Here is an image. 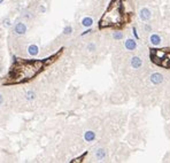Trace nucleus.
Here are the masks:
<instances>
[{
  "label": "nucleus",
  "instance_id": "obj_1",
  "mask_svg": "<svg viewBox=\"0 0 170 163\" xmlns=\"http://www.w3.org/2000/svg\"><path fill=\"white\" fill-rule=\"evenodd\" d=\"M43 61H27L16 60L14 62L12 70L8 74V83H24L36 76L43 69Z\"/></svg>",
  "mask_w": 170,
  "mask_h": 163
},
{
  "label": "nucleus",
  "instance_id": "obj_2",
  "mask_svg": "<svg viewBox=\"0 0 170 163\" xmlns=\"http://www.w3.org/2000/svg\"><path fill=\"white\" fill-rule=\"evenodd\" d=\"M123 22V11L121 0H113L111 6L100 20V28H111L121 26Z\"/></svg>",
  "mask_w": 170,
  "mask_h": 163
},
{
  "label": "nucleus",
  "instance_id": "obj_3",
  "mask_svg": "<svg viewBox=\"0 0 170 163\" xmlns=\"http://www.w3.org/2000/svg\"><path fill=\"white\" fill-rule=\"evenodd\" d=\"M14 33L17 34V36H23V34L27 33V26L23 23V22H16L14 26Z\"/></svg>",
  "mask_w": 170,
  "mask_h": 163
},
{
  "label": "nucleus",
  "instance_id": "obj_4",
  "mask_svg": "<svg viewBox=\"0 0 170 163\" xmlns=\"http://www.w3.org/2000/svg\"><path fill=\"white\" fill-rule=\"evenodd\" d=\"M139 17L141 21H148L151 18V11L148 8H141L139 12Z\"/></svg>",
  "mask_w": 170,
  "mask_h": 163
},
{
  "label": "nucleus",
  "instance_id": "obj_5",
  "mask_svg": "<svg viewBox=\"0 0 170 163\" xmlns=\"http://www.w3.org/2000/svg\"><path fill=\"white\" fill-rule=\"evenodd\" d=\"M151 82H152L153 84H155V85L161 84L163 82V76L160 73H154L151 75Z\"/></svg>",
  "mask_w": 170,
  "mask_h": 163
},
{
  "label": "nucleus",
  "instance_id": "obj_6",
  "mask_svg": "<svg viewBox=\"0 0 170 163\" xmlns=\"http://www.w3.org/2000/svg\"><path fill=\"white\" fill-rule=\"evenodd\" d=\"M124 46L128 51H133V49H136V47H137V43L134 39H127L124 43Z\"/></svg>",
  "mask_w": 170,
  "mask_h": 163
},
{
  "label": "nucleus",
  "instance_id": "obj_7",
  "mask_svg": "<svg viewBox=\"0 0 170 163\" xmlns=\"http://www.w3.org/2000/svg\"><path fill=\"white\" fill-rule=\"evenodd\" d=\"M131 65L133 69H139L143 65V61L138 56H133V58H131Z\"/></svg>",
  "mask_w": 170,
  "mask_h": 163
},
{
  "label": "nucleus",
  "instance_id": "obj_8",
  "mask_svg": "<svg viewBox=\"0 0 170 163\" xmlns=\"http://www.w3.org/2000/svg\"><path fill=\"white\" fill-rule=\"evenodd\" d=\"M28 53L31 55V56H37L39 53V47L37 45H29L28 46Z\"/></svg>",
  "mask_w": 170,
  "mask_h": 163
},
{
  "label": "nucleus",
  "instance_id": "obj_9",
  "mask_svg": "<svg viewBox=\"0 0 170 163\" xmlns=\"http://www.w3.org/2000/svg\"><path fill=\"white\" fill-rule=\"evenodd\" d=\"M84 139L86 140L87 142H92L94 139H96V133L93 131H86L84 133Z\"/></svg>",
  "mask_w": 170,
  "mask_h": 163
},
{
  "label": "nucleus",
  "instance_id": "obj_10",
  "mask_svg": "<svg viewBox=\"0 0 170 163\" xmlns=\"http://www.w3.org/2000/svg\"><path fill=\"white\" fill-rule=\"evenodd\" d=\"M36 92L32 90L30 91H27L26 93H24V98H26V100H28V101H33L34 99H36Z\"/></svg>",
  "mask_w": 170,
  "mask_h": 163
},
{
  "label": "nucleus",
  "instance_id": "obj_11",
  "mask_svg": "<svg viewBox=\"0 0 170 163\" xmlns=\"http://www.w3.org/2000/svg\"><path fill=\"white\" fill-rule=\"evenodd\" d=\"M106 155H107L106 149H103V148L97 149V152H96V157L98 159V160H103V159L106 157Z\"/></svg>",
  "mask_w": 170,
  "mask_h": 163
},
{
  "label": "nucleus",
  "instance_id": "obj_12",
  "mask_svg": "<svg viewBox=\"0 0 170 163\" xmlns=\"http://www.w3.org/2000/svg\"><path fill=\"white\" fill-rule=\"evenodd\" d=\"M149 40H151V43H152V45H154V46H157L161 43V38H160L159 34H152Z\"/></svg>",
  "mask_w": 170,
  "mask_h": 163
},
{
  "label": "nucleus",
  "instance_id": "obj_13",
  "mask_svg": "<svg viewBox=\"0 0 170 163\" xmlns=\"http://www.w3.org/2000/svg\"><path fill=\"white\" fill-rule=\"evenodd\" d=\"M92 24H93V20L91 17H84L83 20H82V26L85 28H90Z\"/></svg>",
  "mask_w": 170,
  "mask_h": 163
},
{
  "label": "nucleus",
  "instance_id": "obj_14",
  "mask_svg": "<svg viewBox=\"0 0 170 163\" xmlns=\"http://www.w3.org/2000/svg\"><path fill=\"white\" fill-rule=\"evenodd\" d=\"M113 38L115 40H121L123 38V33H122L121 31H115V32L113 33Z\"/></svg>",
  "mask_w": 170,
  "mask_h": 163
},
{
  "label": "nucleus",
  "instance_id": "obj_15",
  "mask_svg": "<svg viewBox=\"0 0 170 163\" xmlns=\"http://www.w3.org/2000/svg\"><path fill=\"white\" fill-rule=\"evenodd\" d=\"M1 24H2V26H4L5 28H7V29L12 27V22H11V20H9V17H5L4 20H2V23H1Z\"/></svg>",
  "mask_w": 170,
  "mask_h": 163
},
{
  "label": "nucleus",
  "instance_id": "obj_16",
  "mask_svg": "<svg viewBox=\"0 0 170 163\" xmlns=\"http://www.w3.org/2000/svg\"><path fill=\"white\" fill-rule=\"evenodd\" d=\"M86 49L89 52H94L97 49L96 44H94V43H89V44H87V46H86Z\"/></svg>",
  "mask_w": 170,
  "mask_h": 163
},
{
  "label": "nucleus",
  "instance_id": "obj_17",
  "mask_svg": "<svg viewBox=\"0 0 170 163\" xmlns=\"http://www.w3.org/2000/svg\"><path fill=\"white\" fill-rule=\"evenodd\" d=\"M72 32V28L70 26H67V27H64V29H63V34H70Z\"/></svg>",
  "mask_w": 170,
  "mask_h": 163
},
{
  "label": "nucleus",
  "instance_id": "obj_18",
  "mask_svg": "<svg viewBox=\"0 0 170 163\" xmlns=\"http://www.w3.org/2000/svg\"><path fill=\"white\" fill-rule=\"evenodd\" d=\"M132 33L134 34V37H136V39H138L139 37H138V33H137V30H136V28H132Z\"/></svg>",
  "mask_w": 170,
  "mask_h": 163
},
{
  "label": "nucleus",
  "instance_id": "obj_19",
  "mask_svg": "<svg viewBox=\"0 0 170 163\" xmlns=\"http://www.w3.org/2000/svg\"><path fill=\"white\" fill-rule=\"evenodd\" d=\"M39 11L42 12V13H45V11H46V8L44 7V6L42 5V6H39Z\"/></svg>",
  "mask_w": 170,
  "mask_h": 163
},
{
  "label": "nucleus",
  "instance_id": "obj_20",
  "mask_svg": "<svg viewBox=\"0 0 170 163\" xmlns=\"http://www.w3.org/2000/svg\"><path fill=\"white\" fill-rule=\"evenodd\" d=\"M2 103H4V95L0 93V105H2Z\"/></svg>",
  "mask_w": 170,
  "mask_h": 163
},
{
  "label": "nucleus",
  "instance_id": "obj_21",
  "mask_svg": "<svg viewBox=\"0 0 170 163\" xmlns=\"http://www.w3.org/2000/svg\"><path fill=\"white\" fill-rule=\"evenodd\" d=\"M145 30H146V31H152V28L146 24V26H145Z\"/></svg>",
  "mask_w": 170,
  "mask_h": 163
},
{
  "label": "nucleus",
  "instance_id": "obj_22",
  "mask_svg": "<svg viewBox=\"0 0 170 163\" xmlns=\"http://www.w3.org/2000/svg\"><path fill=\"white\" fill-rule=\"evenodd\" d=\"M91 31H92V30H91V29H87L86 31H85V32H83V33H82V36H84V34H86V33H90Z\"/></svg>",
  "mask_w": 170,
  "mask_h": 163
},
{
  "label": "nucleus",
  "instance_id": "obj_23",
  "mask_svg": "<svg viewBox=\"0 0 170 163\" xmlns=\"http://www.w3.org/2000/svg\"><path fill=\"white\" fill-rule=\"evenodd\" d=\"M2 2H4V0H0V4H2Z\"/></svg>",
  "mask_w": 170,
  "mask_h": 163
}]
</instances>
